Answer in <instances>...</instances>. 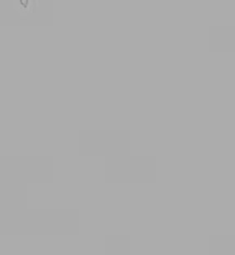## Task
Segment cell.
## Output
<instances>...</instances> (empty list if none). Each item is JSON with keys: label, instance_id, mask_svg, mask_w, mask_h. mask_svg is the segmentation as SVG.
I'll use <instances>...</instances> for the list:
<instances>
[{"label": "cell", "instance_id": "obj_1", "mask_svg": "<svg viewBox=\"0 0 235 255\" xmlns=\"http://www.w3.org/2000/svg\"><path fill=\"white\" fill-rule=\"evenodd\" d=\"M38 6V2H31V1H19V7L15 8L20 14H29L36 11V7Z\"/></svg>", "mask_w": 235, "mask_h": 255}]
</instances>
